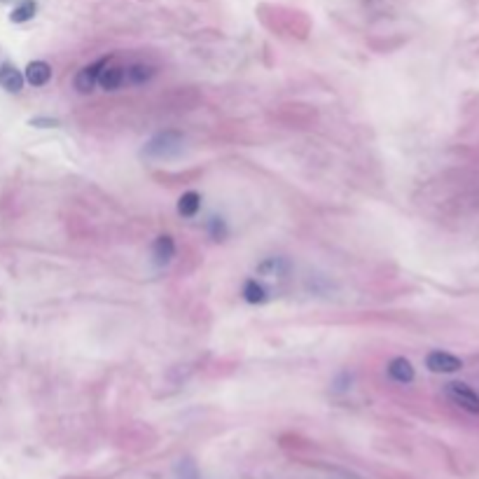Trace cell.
<instances>
[{"label":"cell","mask_w":479,"mask_h":479,"mask_svg":"<svg viewBox=\"0 0 479 479\" xmlns=\"http://www.w3.org/2000/svg\"><path fill=\"white\" fill-rule=\"evenodd\" d=\"M183 148H185V134L176 132V129H164V132H157L145 143L143 155L148 159H171L180 155Z\"/></svg>","instance_id":"1"},{"label":"cell","mask_w":479,"mask_h":479,"mask_svg":"<svg viewBox=\"0 0 479 479\" xmlns=\"http://www.w3.org/2000/svg\"><path fill=\"white\" fill-rule=\"evenodd\" d=\"M447 397L452 400L456 407L466 409L470 414H479V395L475 388H470L468 383L463 381H449L445 386Z\"/></svg>","instance_id":"2"},{"label":"cell","mask_w":479,"mask_h":479,"mask_svg":"<svg viewBox=\"0 0 479 479\" xmlns=\"http://www.w3.org/2000/svg\"><path fill=\"white\" fill-rule=\"evenodd\" d=\"M110 61H113V54H108V56H101V59H96L94 63H87L84 68H79V72L75 75V89L79 94H89L96 89L101 70H103Z\"/></svg>","instance_id":"3"},{"label":"cell","mask_w":479,"mask_h":479,"mask_svg":"<svg viewBox=\"0 0 479 479\" xmlns=\"http://www.w3.org/2000/svg\"><path fill=\"white\" fill-rule=\"evenodd\" d=\"M426 367L435 374H454L463 369V360L447 351H430L426 355Z\"/></svg>","instance_id":"4"},{"label":"cell","mask_w":479,"mask_h":479,"mask_svg":"<svg viewBox=\"0 0 479 479\" xmlns=\"http://www.w3.org/2000/svg\"><path fill=\"white\" fill-rule=\"evenodd\" d=\"M124 84H127V66H115V63L110 61L103 70H101L98 87L103 91H117Z\"/></svg>","instance_id":"5"},{"label":"cell","mask_w":479,"mask_h":479,"mask_svg":"<svg viewBox=\"0 0 479 479\" xmlns=\"http://www.w3.org/2000/svg\"><path fill=\"white\" fill-rule=\"evenodd\" d=\"M176 257V241L171 234H159L152 243V260L157 267H166L171 260Z\"/></svg>","instance_id":"6"},{"label":"cell","mask_w":479,"mask_h":479,"mask_svg":"<svg viewBox=\"0 0 479 479\" xmlns=\"http://www.w3.org/2000/svg\"><path fill=\"white\" fill-rule=\"evenodd\" d=\"M24 84H26L24 72L14 66V63H10V61L0 63V87H3L5 91L19 94L21 89H24Z\"/></svg>","instance_id":"7"},{"label":"cell","mask_w":479,"mask_h":479,"mask_svg":"<svg viewBox=\"0 0 479 479\" xmlns=\"http://www.w3.org/2000/svg\"><path fill=\"white\" fill-rule=\"evenodd\" d=\"M155 75H157V68L150 66V63H145V61H136V63H129L127 66V84H132V87L148 84L155 79Z\"/></svg>","instance_id":"8"},{"label":"cell","mask_w":479,"mask_h":479,"mask_svg":"<svg viewBox=\"0 0 479 479\" xmlns=\"http://www.w3.org/2000/svg\"><path fill=\"white\" fill-rule=\"evenodd\" d=\"M24 79L31 87H45L52 79V66L47 61H31L24 70Z\"/></svg>","instance_id":"9"},{"label":"cell","mask_w":479,"mask_h":479,"mask_svg":"<svg viewBox=\"0 0 479 479\" xmlns=\"http://www.w3.org/2000/svg\"><path fill=\"white\" fill-rule=\"evenodd\" d=\"M388 376L397 383H411L414 376H416V372H414V365L402 358V355H397V358H393L388 362Z\"/></svg>","instance_id":"10"},{"label":"cell","mask_w":479,"mask_h":479,"mask_svg":"<svg viewBox=\"0 0 479 479\" xmlns=\"http://www.w3.org/2000/svg\"><path fill=\"white\" fill-rule=\"evenodd\" d=\"M290 262L286 257H267L257 264V274L267 276V279H276V276H288Z\"/></svg>","instance_id":"11"},{"label":"cell","mask_w":479,"mask_h":479,"mask_svg":"<svg viewBox=\"0 0 479 479\" xmlns=\"http://www.w3.org/2000/svg\"><path fill=\"white\" fill-rule=\"evenodd\" d=\"M241 295L248 304H264L267 300H269V290H267L257 279L245 281L243 288H241Z\"/></svg>","instance_id":"12"},{"label":"cell","mask_w":479,"mask_h":479,"mask_svg":"<svg viewBox=\"0 0 479 479\" xmlns=\"http://www.w3.org/2000/svg\"><path fill=\"white\" fill-rule=\"evenodd\" d=\"M199 210H201V194L199 192L190 190L178 199V215L180 217H194Z\"/></svg>","instance_id":"13"},{"label":"cell","mask_w":479,"mask_h":479,"mask_svg":"<svg viewBox=\"0 0 479 479\" xmlns=\"http://www.w3.org/2000/svg\"><path fill=\"white\" fill-rule=\"evenodd\" d=\"M35 12H38V3H35V0H21L12 10L10 21L12 24H26V21H31L35 17Z\"/></svg>","instance_id":"14"},{"label":"cell","mask_w":479,"mask_h":479,"mask_svg":"<svg viewBox=\"0 0 479 479\" xmlns=\"http://www.w3.org/2000/svg\"><path fill=\"white\" fill-rule=\"evenodd\" d=\"M206 229H208V234H210V238H213V241H224V238L229 236V227H227V222H224V217L213 215L208 220Z\"/></svg>","instance_id":"15"},{"label":"cell","mask_w":479,"mask_h":479,"mask_svg":"<svg viewBox=\"0 0 479 479\" xmlns=\"http://www.w3.org/2000/svg\"><path fill=\"white\" fill-rule=\"evenodd\" d=\"M28 124L35 127V129H59L61 127V120L59 117H52V115H38V117L28 120Z\"/></svg>","instance_id":"16"},{"label":"cell","mask_w":479,"mask_h":479,"mask_svg":"<svg viewBox=\"0 0 479 479\" xmlns=\"http://www.w3.org/2000/svg\"><path fill=\"white\" fill-rule=\"evenodd\" d=\"M0 3H7V0H0Z\"/></svg>","instance_id":"17"}]
</instances>
